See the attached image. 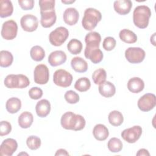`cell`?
Here are the masks:
<instances>
[{
	"mask_svg": "<svg viewBox=\"0 0 156 156\" xmlns=\"http://www.w3.org/2000/svg\"><path fill=\"white\" fill-rule=\"evenodd\" d=\"M60 123L65 129L78 131L85 127L86 121L82 115L75 114L72 112H67L62 116Z\"/></svg>",
	"mask_w": 156,
	"mask_h": 156,
	"instance_id": "cell-1",
	"label": "cell"
},
{
	"mask_svg": "<svg viewBox=\"0 0 156 156\" xmlns=\"http://www.w3.org/2000/svg\"><path fill=\"white\" fill-rule=\"evenodd\" d=\"M151 11L149 7L145 5H138L133 12V21L134 24L140 29H145L148 26Z\"/></svg>",
	"mask_w": 156,
	"mask_h": 156,
	"instance_id": "cell-2",
	"label": "cell"
},
{
	"mask_svg": "<svg viewBox=\"0 0 156 156\" xmlns=\"http://www.w3.org/2000/svg\"><path fill=\"white\" fill-rule=\"evenodd\" d=\"M102 19L101 13L96 9L88 8L84 12L82 20L83 27L87 30H92Z\"/></svg>",
	"mask_w": 156,
	"mask_h": 156,
	"instance_id": "cell-3",
	"label": "cell"
},
{
	"mask_svg": "<svg viewBox=\"0 0 156 156\" xmlns=\"http://www.w3.org/2000/svg\"><path fill=\"white\" fill-rule=\"evenodd\" d=\"M69 37L68 30L63 26L58 27L49 35L51 44L55 46H60L63 44Z\"/></svg>",
	"mask_w": 156,
	"mask_h": 156,
	"instance_id": "cell-4",
	"label": "cell"
},
{
	"mask_svg": "<svg viewBox=\"0 0 156 156\" xmlns=\"http://www.w3.org/2000/svg\"><path fill=\"white\" fill-rule=\"evenodd\" d=\"M85 57L90 59L94 64L100 63L103 59V52L99 49V44L88 43L86 44L84 51Z\"/></svg>",
	"mask_w": 156,
	"mask_h": 156,
	"instance_id": "cell-5",
	"label": "cell"
},
{
	"mask_svg": "<svg viewBox=\"0 0 156 156\" xmlns=\"http://www.w3.org/2000/svg\"><path fill=\"white\" fill-rule=\"evenodd\" d=\"M73 76L67 71L63 69L56 70L53 76L54 83L61 87H69L73 82Z\"/></svg>",
	"mask_w": 156,
	"mask_h": 156,
	"instance_id": "cell-6",
	"label": "cell"
},
{
	"mask_svg": "<svg viewBox=\"0 0 156 156\" xmlns=\"http://www.w3.org/2000/svg\"><path fill=\"white\" fill-rule=\"evenodd\" d=\"M146 56L144 50L139 47H130L125 51V57L131 63H140L142 62Z\"/></svg>",
	"mask_w": 156,
	"mask_h": 156,
	"instance_id": "cell-7",
	"label": "cell"
},
{
	"mask_svg": "<svg viewBox=\"0 0 156 156\" xmlns=\"http://www.w3.org/2000/svg\"><path fill=\"white\" fill-rule=\"evenodd\" d=\"M18 25L16 21L10 20L5 21L2 26L1 36L6 40H11L14 39L17 35Z\"/></svg>",
	"mask_w": 156,
	"mask_h": 156,
	"instance_id": "cell-8",
	"label": "cell"
},
{
	"mask_svg": "<svg viewBox=\"0 0 156 156\" xmlns=\"http://www.w3.org/2000/svg\"><path fill=\"white\" fill-rule=\"evenodd\" d=\"M138 108L143 112H149L156 105V97L153 93H146L138 101Z\"/></svg>",
	"mask_w": 156,
	"mask_h": 156,
	"instance_id": "cell-9",
	"label": "cell"
},
{
	"mask_svg": "<svg viewBox=\"0 0 156 156\" xmlns=\"http://www.w3.org/2000/svg\"><path fill=\"white\" fill-rule=\"evenodd\" d=\"M34 79L36 83L43 85L48 83L49 79V71L46 65H37L34 71Z\"/></svg>",
	"mask_w": 156,
	"mask_h": 156,
	"instance_id": "cell-10",
	"label": "cell"
},
{
	"mask_svg": "<svg viewBox=\"0 0 156 156\" xmlns=\"http://www.w3.org/2000/svg\"><path fill=\"white\" fill-rule=\"evenodd\" d=\"M142 134V128L140 126H134L124 129L121 133V137L129 143H134L140 138Z\"/></svg>",
	"mask_w": 156,
	"mask_h": 156,
	"instance_id": "cell-11",
	"label": "cell"
},
{
	"mask_svg": "<svg viewBox=\"0 0 156 156\" xmlns=\"http://www.w3.org/2000/svg\"><path fill=\"white\" fill-rule=\"evenodd\" d=\"M22 29L26 32H34L36 30L38 26L37 18L32 14H27L23 16L20 20Z\"/></svg>",
	"mask_w": 156,
	"mask_h": 156,
	"instance_id": "cell-12",
	"label": "cell"
},
{
	"mask_svg": "<svg viewBox=\"0 0 156 156\" xmlns=\"http://www.w3.org/2000/svg\"><path fill=\"white\" fill-rule=\"evenodd\" d=\"M18 148V143L15 139L7 138L0 146V154L2 156H11Z\"/></svg>",
	"mask_w": 156,
	"mask_h": 156,
	"instance_id": "cell-13",
	"label": "cell"
},
{
	"mask_svg": "<svg viewBox=\"0 0 156 156\" xmlns=\"http://www.w3.org/2000/svg\"><path fill=\"white\" fill-rule=\"evenodd\" d=\"M40 23L42 27L44 28H48L51 27L55 24L57 20L55 9L40 11Z\"/></svg>",
	"mask_w": 156,
	"mask_h": 156,
	"instance_id": "cell-14",
	"label": "cell"
},
{
	"mask_svg": "<svg viewBox=\"0 0 156 156\" xmlns=\"http://www.w3.org/2000/svg\"><path fill=\"white\" fill-rule=\"evenodd\" d=\"M67 57L63 51H55L52 52L48 57V62L52 66H57L64 63Z\"/></svg>",
	"mask_w": 156,
	"mask_h": 156,
	"instance_id": "cell-15",
	"label": "cell"
},
{
	"mask_svg": "<svg viewBox=\"0 0 156 156\" xmlns=\"http://www.w3.org/2000/svg\"><path fill=\"white\" fill-rule=\"evenodd\" d=\"M132 7V2L130 0H118L113 3V8L116 12L119 15L128 14Z\"/></svg>",
	"mask_w": 156,
	"mask_h": 156,
	"instance_id": "cell-16",
	"label": "cell"
},
{
	"mask_svg": "<svg viewBox=\"0 0 156 156\" xmlns=\"http://www.w3.org/2000/svg\"><path fill=\"white\" fill-rule=\"evenodd\" d=\"M79 17V13L76 9L73 7L67 8L63 12V18L64 22L69 26L76 24Z\"/></svg>",
	"mask_w": 156,
	"mask_h": 156,
	"instance_id": "cell-17",
	"label": "cell"
},
{
	"mask_svg": "<svg viewBox=\"0 0 156 156\" xmlns=\"http://www.w3.org/2000/svg\"><path fill=\"white\" fill-rule=\"evenodd\" d=\"M37 115L41 118L47 116L51 111V104L47 99H41L39 101L35 106Z\"/></svg>",
	"mask_w": 156,
	"mask_h": 156,
	"instance_id": "cell-18",
	"label": "cell"
},
{
	"mask_svg": "<svg viewBox=\"0 0 156 156\" xmlns=\"http://www.w3.org/2000/svg\"><path fill=\"white\" fill-rule=\"evenodd\" d=\"M144 88V81L140 77H132L127 82V88L132 93H138L143 91Z\"/></svg>",
	"mask_w": 156,
	"mask_h": 156,
	"instance_id": "cell-19",
	"label": "cell"
},
{
	"mask_svg": "<svg viewBox=\"0 0 156 156\" xmlns=\"http://www.w3.org/2000/svg\"><path fill=\"white\" fill-rule=\"evenodd\" d=\"M98 90L101 95L105 98L112 97L116 93L115 86L109 81H105L100 84L98 87Z\"/></svg>",
	"mask_w": 156,
	"mask_h": 156,
	"instance_id": "cell-20",
	"label": "cell"
},
{
	"mask_svg": "<svg viewBox=\"0 0 156 156\" xmlns=\"http://www.w3.org/2000/svg\"><path fill=\"white\" fill-rule=\"evenodd\" d=\"M93 134L97 140L104 141L108 138L109 132L108 128L105 125L102 124H98L93 128Z\"/></svg>",
	"mask_w": 156,
	"mask_h": 156,
	"instance_id": "cell-21",
	"label": "cell"
},
{
	"mask_svg": "<svg viewBox=\"0 0 156 156\" xmlns=\"http://www.w3.org/2000/svg\"><path fill=\"white\" fill-rule=\"evenodd\" d=\"M71 66L72 68L77 73H85L88 69L87 62L80 57H75L71 61Z\"/></svg>",
	"mask_w": 156,
	"mask_h": 156,
	"instance_id": "cell-22",
	"label": "cell"
},
{
	"mask_svg": "<svg viewBox=\"0 0 156 156\" xmlns=\"http://www.w3.org/2000/svg\"><path fill=\"white\" fill-rule=\"evenodd\" d=\"M34 121L33 115L29 112H23L18 117V122L20 127L23 129H27L31 126Z\"/></svg>",
	"mask_w": 156,
	"mask_h": 156,
	"instance_id": "cell-23",
	"label": "cell"
},
{
	"mask_svg": "<svg viewBox=\"0 0 156 156\" xmlns=\"http://www.w3.org/2000/svg\"><path fill=\"white\" fill-rule=\"evenodd\" d=\"M21 107V100L15 97L9 98L5 103V108L7 111L12 114L17 113Z\"/></svg>",
	"mask_w": 156,
	"mask_h": 156,
	"instance_id": "cell-24",
	"label": "cell"
},
{
	"mask_svg": "<svg viewBox=\"0 0 156 156\" xmlns=\"http://www.w3.org/2000/svg\"><path fill=\"white\" fill-rule=\"evenodd\" d=\"M13 7L11 1L1 0L0 1V16L6 18L12 15Z\"/></svg>",
	"mask_w": 156,
	"mask_h": 156,
	"instance_id": "cell-25",
	"label": "cell"
},
{
	"mask_svg": "<svg viewBox=\"0 0 156 156\" xmlns=\"http://www.w3.org/2000/svg\"><path fill=\"white\" fill-rule=\"evenodd\" d=\"M121 40L126 43H134L137 41L136 35L130 30L124 29H122L119 34Z\"/></svg>",
	"mask_w": 156,
	"mask_h": 156,
	"instance_id": "cell-26",
	"label": "cell"
},
{
	"mask_svg": "<svg viewBox=\"0 0 156 156\" xmlns=\"http://www.w3.org/2000/svg\"><path fill=\"white\" fill-rule=\"evenodd\" d=\"M108 119L111 125L113 126H119L124 121V117L120 112L113 110L108 114Z\"/></svg>",
	"mask_w": 156,
	"mask_h": 156,
	"instance_id": "cell-27",
	"label": "cell"
},
{
	"mask_svg": "<svg viewBox=\"0 0 156 156\" xmlns=\"http://www.w3.org/2000/svg\"><path fill=\"white\" fill-rule=\"evenodd\" d=\"M0 66L1 67L7 68L12 65L13 61V56L10 52L2 50L0 52Z\"/></svg>",
	"mask_w": 156,
	"mask_h": 156,
	"instance_id": "cell-28",
	"label": "cell"
},
{
	"mask_svg": "<svg viewBox=\"0 0 156 156\" xmlns=\"http://www.w3.org/2000/svg\"><path fill=\"white\" fill-rule=\"evenodd\" d=\"M67 49L71 54L73 55H77L80 54L82 51V43L80 40L77 39H71L67 44Z\"/></svg>",
	"mask_w": 156,
	"mask_h": 156,
	"instance_id": "cell-29",
	"label": "cell"
},
{
	"mask_svg": "<svg viewBox=\"0 0 156 156\" xmlns=\"http://www.w3.org/2000/svg\"><path fill=\"white\" fill-rule=\"evenodd\" d=\"M30 55L34 61L40 62L45 57V51L42 47L36 45L30 49Z\"/></svg>",
	"mask_w": 156,
	"mask_h": 156,
	"instance_id": "cell-30",
	"label": "cell"
},
{
	"mask_svg": "<svg viewBox=\"0 0 156 156\" xmlns=\"http://www.w3.org/2000/svg\"><path fill=\"white\" fill-rule=\"evenodd\" d=\"M91 82L88 78L86 77L78 79L74 84V88L80 92H85L90 89Z\"/></svg>",
	"mask_w": 156,
	"mask_h": 156,
	"instance_id": "cell-31",
	"label": "cell"
},
{
	"mask_svg": "<svg viewBox=\"0 0 156 156\" xmlns=\"http://www.w3.org/2000/svg\"><path fill=\"white\" fill-rule=\"evenodd\" d=\"M19 76L18 74H9L7 75L4 83L6 87L9 88H19Z\"/></svg>",
	"mask_w": 156,
	"mask_h": 156,
	"instance_id": "cell-32",
	"label": "cell"
},
{
	"mask_svg": "<svg viewBox=\"0 0 156 156\" xmlns=\"http://www.w3.org/2000/svg\"><path fill=\"white\" fill-rule=\"evenodd\" d=\"M107 78V73L103 68H99L95 70L92 74V79L96 85H100L105 82Z\"/></svg>",
	"mask_w": 156,
	"mask_h": 156,
	"instance_id": "cell-33",
	"label": "cell"
},
{
	"mask_svg": "<svg viewBox=\"0 0 156 156\" xmlns=\"http://www.w3.org/2000/svg\"><path fill=\"white\" fill-rule=\"evenodd\" d=\"M107 147L109 151L112 152H119L122 150L123 144L119 138L113 137L108 141Z\"/></svg>",
	"mask_w": 156,
	"mask_h": 156,
	"instance_id": "cell-34",
	"label": "cell"
},
{
	"mask_svg": "<svg viewBox=\"0 0 156 156\" xmlns=\"http://www.w3.org/2000/svg\"><path fill=\"white\" fill-rule=\"evenodd\" d=\"M41 139L34 135L29 136L26 140V144L27 147L31 150H37L41 146Z\"/></svg>",
	"mask_w": 156,
	"mask_h": 156,
	"instance_id": "cell-35",
	"label": "cell"
},
{
	"mask_svg": "<svg viewBox=\"0 0 156 156\" xmlns=\"http://www.w3.org/2000/svg\"><path fill=\"white\" fill-rule=\"evenodd\" d=\"M66 101L69 104H76L79 101V95L73 90L67 91L64 95Z\"/></svg>",
	"mask_w": 156,
	"mask_h": 156,
	"instance_id": "cell-36",
	"label": "cell"
},
{
	"mask_svg": "<svg viewBox=\"0 0 156 156\" xmlns=\"http://www.w3.org/2000/svg\"><path fill=\"white\" fill-rule=\"evenodd\" d=\"M116 44V41L113 37H107L104 38L102 42V47L105 51H110L115 48Z\"/></svg>",
	"mask_w": 156,
	"mask_h": 156,
	"instance_id": "cell-37",
	"label": "cell"
},
{
	"mask_svg": "<svg viewBox=\"0 0 156 156\" xmlns=\"http://www.w3.org/2000/svg\"><path fill=\"white\" fill-rule=\"evenodd\" d=\"M12 130L11 124L7 121H2L0 123V135L1 136L7 135Z\"/></svg>",
	"mask_w": 156,
	"mask_h": 156,
	"instance_id": "cell-38",
	"label": "cell"
},
{
	"mask_svg": "<svg viewBox=\"0 0 156 156\" xmlns=\"http://www.w3.org/2000/svg\"><path fill=\"white\" fill-rule=\"evenodd\" d=\"M40 11L55 9L54 0H40L39 1Z\"/></svg>",
	"mask_w": 156,
	"mask_h": 156,
	"instance_id": "cell-39",
	"label": "cell"
},
{
	"mask_svg": "<svg viewBox=\"0 0 156 156\" xmlns=\"http://www.w3.org/2000/svg\"><path fill=\"white\" fill-rule=\"evenodd\" d=\"M29 96L32 99H39L43 96V90L37 87H32L29 91Z\"/></svg>",
	"mask_w": 156,
	"mask_h": 156,
	"instance_id": "cell-40",
	"label": "cell"
},
{
	"mask_svg": "<svg viewBox=\"0 0 156 156\" xmlns=\"http://www.w3.org/2000/svg\"><path fill=\"white\" fill-rule=\"evenodd\" d=\"M18 2L21 8L24 10H31L34 6V0H18Z\"/></svg>",
	"mask_w": 156,
	"mask_h": 156,
	"instance_id": "cell-41",
	"label": "cell"
},
{
	"mask_svg": "<svg viewBox=\"0 0 156 156\" xmlns=\"http://www.w3.org/2000/svg\"><path fill=\"white\" fill-rule=\"evenodd\" d=\"M19 88H24L29 85L30 81L28 77L22 74H19Z\"/></svg>",
	"mask_w": 156,
	"mask_h": 156,
	"instance_id": "cell-42",
	"label": "cell"
},
{
	"mask_svg": "<svg viewBox=\"0 0 156 156\" xmlns=\"http://www.w3.org/2000/svg\"><path fill=\"white\" fill-rule=\"evenodd\" d=\"M137 156H142V155H144V156H149L150 154L148 152V151L146 149H140L138 150V152L136 154Z\"/></svg>",
	"mask_w": 156,
	"mask_h": 156,
	"instance_id": "cell-43",
	"label": "cell"
},
{
	"mask_svg": "<svg viewBox=\"0 0 156 156\" xmlns=\"http://www.w3.org/2000/svg\"><path fill=\"white\" fill-rule=\"evenodd\" d=\"M69 154L68 152L66 151V150L64 149H59L57 151L56 153L55 154V155H69Z\"/></svg>",
	"mask_w": 156,
	"mask_h": 156,
	"instance_id": "cell-44",
	"label": "cell"
},
{
	"mask_svg": "<svg viewBox=\"0 0 156 156\" xmlns=\"http://www.w3.org/2000/svg\"><path fill=\"white\" fill-rule=\"evenodd\" d=\"M75 1L74 0H71V1H62V3H64V4H72L73 2H74Z\"/></svg>",
	"mask_w": 156,
	"mask_h": 156,
	"instance_id": "cell-45",
	"label": "cell"
}]
</instances>
